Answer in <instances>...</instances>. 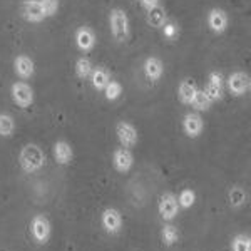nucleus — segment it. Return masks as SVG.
<instances>
[{
  "label": "nucleus",
  "instance_id": "6e6552de",
  "mask_svg": "<svg viewBox=\"0 0 251 251\" xmlns=\"http://www.w3.org/2000/svg\"><path fill=\"white\" fill-rule=\"evenodd\" d=\"M20 14L27 22L32 24H39L46 19V14H44L39 0H24L22 5H20Z\"/></svg>",
  "mask_w": 251,
  "mask_h": 251
},
{
  "label": "nucleus",
  "instance_id": "f03ea898",
  "mask_svg": "<svg viewBox=\"0 0 251 251\" xmlns=\"http://www.w3.org/2000/svg\"><path fill=\"white\" fill-rule=\"evenodd\" d=\"M111 34L117 42H126L129 39V17L123 9H112L109 14Z\"/></svg>",
  "mask_w": 251,
  "mask_h": 251
},
{
  "label": "nucleus",
  "instance_id": "0eeeda50",
  "mask_svg": "<svg viewBox=\"0 0 251 251\" xmlns=\"http://www.w3.org/2000/svg\"><path fill=\"white\" fill-rule=\"evenodd\" d=\"M159 214L164 221H173L179 213V204H177V198L173 193H164L159 198V204H157Z\"/></svg>",
  "mask_w": 251,
  "mask_h": 251
},
{
  "label": "nucleus",
  "instance_id": "aec40b11",
  "mask_svg": "<svg viewBox=\"0 0 251 251\" xmlns=\"http://www.w3.org/2000/svg\"><path fill=\"white\" fill-rule=\"evenodd\" d=\"M89 79H91V84L96 91H104V87H106L109 84V80H111V75H109V72L104 67H94L91 75H89Z\"/></svg>",
  "mask_w": 251,
  "mask_h": 251
},
{
  "label": "nucleus",
  "instance_id": "f3484780",
  "mask_svg": "<svg viewBox=\"0 0 251 251\" xmlns=\"http://www.w3.org/2000/svg\"><path fill=\"white\" fill-rule=\"evenodd\" d=\"M196 92H198V86L194 80L184 79L179 82V87H177V97H179V100L183 104H186V106H191Z\"/></svg>",
  "mask_w": 251,
  "mask_h": 251
},
{
  "label": "nucleus",
  "instance_id": "cd10ccee",
  "mask_svg": "<svg viewBox=\"0 0 251 251\" xmlns=\"http://www.w3.org/2000/svg\"><path fill=\"white\" fill-rule=\"evenodd\" d=\"M104 94H106L107 100H116L119 99L121 94H123V86L116 80H109V84L104 87Z\"/></svg>",
  "mask_w": 251,
  "mask_h": 251
},
{
  "label": "nucleus",
  "instance_id": "ddd939ff",
  "mask_svg": "<svg viewBox=\"0 0 251 251\" xmlns=\"http://www.w3.org/2000/svg\"><path fill=\"white\" fill-rule=\"evenodd\" d=\"M229 25V19L223 9H211L208 14V27L214 34H223Z\"/></svg>",
  "mask_w": 251,
  "mask_h": 251
},
{
  "label": "nucleus",
  "instance_id": "6ab92c4d",
  "mask_svg": "<svg viewBox=\"0 0 251 251\" xmlns=\"http://www.w3.org/2000/svg\"><path fill=\"white\" fill-rule=\"evenodd\" d=\"M146 22L151 27H154V29H161L168 22V14H166L164 7L156 5L152 9H149L148 14H146Z\"/></svg>",
  "mask_w": 251,
  "mask_h": 251
},
{
  "label": "nucleus",
  "instance_id": "7ed1b4c3",
  "mask_svg": "<svg viewBox=\"0 0 251 251\" xmlns=\"http://www.w3.org/2000/svg\"><path fill=\"white\" fill-rule=\"evenodd\" d=\"M226 86H228V91L231 92L233 96H236V97L245 96V94H248L250 89H251V77H250V74H246V72L236 71L228 77Z\"/></svg>",
  "mask_w": 251,
  "mask_h": 251
},
{
  "label": "nucleus",
  "instance_id": "bb28decb",
  "mask_svg": "<svg viewBox=\"0 0 251 251\" xmlns=\"http://www.w3.org/2000/svg\"><path fill=\"white\" fill-rule=\"evenodd\" d=\"M233 251H251V240L248 234H236L231 243Z\"/></svg>",
  "mask_w": 251,
  "mask_h": 251
},
{
  "label": "nucleus",
  "instance_id": "7c9ffc66",
  "mask_svg": "<svg viewBox=\"0 0 251 251\" xmlns=\"http://www.w3.org/2000/svg\"><path fill=\"white\" fill-rule=\"evenodd\" d=\"M139 2H141V5H143L146 10H149V9H152V7L159 5V0H139Z\"/></svg>",
  "mask_w": 251,
  "mask_h": 251
},
{
  "label": "nucleus",
  "instance_id": "f8f14e48",
  "mask_svg": "<svg viewBox=\"0 0 251 251\" xmlns=\"http://www.w3.org/2000/svg\"><path fill=\"white\" fill-rule=\"evenodd\" d=\"M75 46L80 52H91L96 47V34L92 29H89L87 25H82L75 30Z\"/></svg>",
  "mask_w": 251,
  "mask_h": 251
},
{
  "label": "nucleus",
  "instance_id": "c85d7f7f",
  "mask_svg": "<svg viewBox=\"0 0 251 251\" xmlns=\"http://www.w3.org/2000/svg\"><path fill=\"white\" fill-rule=\"evenodd\" d=\"M46 17H54L59 10V0H39Z\"/></svg>",
  "mask_w": 251,
  "mask_h": 251
},
{
  "label": "nucleus",
  "instance_id": "423d86ee",
  "mask_svg": "<svg viewBox=\"0 0 251 251\" xmlns=\"http://www.w3.org/2000/svg\"><path fill=\"white\" fill-rule=\"evenodd\" d=\"M116 134H117V139H119V143L123 148H134L137 144V139H139V136H137V129L134 124L127 123V121H119L116 126Z\"/></svg>",
  "mask_w": 251,
  "mask_h": 251
},
{
  "label": "nucleus",
  "instance_id": "393cba45",
  "mask_svg": "<svg viewBox=\"0 0 251 251\" xmlns=\"http://www.w3.org/2000/svg\"><path fill=\"white\" fill-rule=\"evenodd\" d=\"M15 131L14 117L9 114H0V136L10 137Z\"/></svg>",
  "mask_w": 251,
  "mask_h": 251
},
{
  "label": "nucleus",
  "instance_id": "dca6fc26",
  "mask_svg": "<svg viewBox=\"0 0 251 251\" xmlns=\"http://www.w3.org/2000/svg\"><path fill=\"white\" fill-rule=\"evenodd\" d=\"M144 75L149 80H159L164 74V64L159 57H148L144 60Z\"/></svg>",
  "mask_w": 251,
  "mask_h": 251
},
{
  "label": "nucleus",
  "instance_id": "9d476101",
  "mask_svg": "<svg viewBox=\"0 0 251 251\" xmlns=\"http://www.w3.org/2000/svg\"><path fill=\"white\" fill-rule=\"evenodd\" d=\"M204 129V121L200 112H188L183 117V131L188 137H198Z\"/></svg>",
  "mask_w": 251,
  "mask_h": 251
},
{
  "label": "nucleus",
  "instance_id": "f257e3e1",
  "mask_svg": "<svg viewBox=\"0 0 251 251\" xmlns=\"http://www.w3.org/2000/svg\"><path fill=\"white\" fill-rule=\"evenodd\" d=\"M19 164L24 173L27 174L37 173L46 164V154H44V151L37 144H25L20 149Z\"/></svg>",
  "mask_w": 251,
  "mask_h": 251
},
{
  "label": "nucleus",
  "instance_id": "9b49d317",
  "mask_svg": "<svg viewBox=\"0 0 251 251\" xmlns=\"http://www.w3.org/2000/svg\"><path fill=\"white\" fill-rule=\"evenodd\" d=\"M112 164H114L117 173H127L131 171L132 164H134V156H132L131 149L127 148H117L112 154Z\"/></svg>",
  "mask_w": 251,
  "mask_h": 251
},
{
  "label": "nucleus",
  "instance_id": "2eb2a0df",
  "mask_svg": "<svg viewBox=\"0 0 251 251\" xmlns=\"http://www.w3.org/2000/svg\"><path fill=\"white\" fill-rule=\"evenodd\" d=\"M223 84H225V80H223V75L220 72H211V74H209L204 92L209 96V99H211L213 102L214 100H220L223 97Z\"/></svg>",
  "mask_w": 251,
  "mask_h": 251
},
{
  "label": "nucleus",
  "instance_id": "1a4fd4ad",
  "mask_svg": "<svg viewBox=\"0 0 251 251\" xmlns=\"http://www.w3.org/2000/svg\"><path fill=\"white\" fill-rule=\"evenodd\" d=\"M100 223H102V228L109 234H117L121 231V228H123V216H121V213L116 208H107L102 211Z\"/></svg>",
  "mask_w": 251,
  "mask_h": 251
},
{
  "label": "nucleus",
  "instance_id": "a211bd4d",
  "mask_svg": "<svg viewBox=\"0 0 251 251\" xmlns=\"http://www.w3.org/2000/svg\"><path fill=\"white\" fill-rule=\"evenodd\" d=\"M52 151H54V157L57 161V164L62 166L69 164L72 161V157H74V151H72L71 144L66 143V141H57L54 144V148H52Z\"/></svg>",
  "mask_w": 251,
  "mask_h": 251
},
{
  "label": "nucleus",
  "instance_id": "20e7f679",
  "mask_svg": "<svg viewBox=\"0 0 251 251\" xmlns=\"http://www.w3.org/2000/svg\"><path fill=\"white\" fill-rule=\"evenodd\" d=\"M10 94H12V100L22 109L30 107L32 102H34V91H32V87L29 84L22 82V80L12 84Z\"/></svg>",
  "mask_w": 251,
  "mask_h": 251
},
{
  "label": "nucleus",
  "instance_id": "39448f33",
  "mask_svg": "<svg viewBox=\"0 0 251 251\" xmlns=\"http://www.w3.org/2000/svg\"><path fill=\"white\" fill-rule=\"evenodd\" d=\"M50 231H52L50 221H49V218L46 214H35V216L32 218L30 233H32V238L37 243H40V245L47 243V240L50 238Z\"/></svg>",
  "mask_w": 251,
  "mask_h": 251
},
{
  "label": "nucleus",
  "instance_id": "412c9836",
  "mask_svg": "<svg viewBox=\"0 0 251 251\" xmlns=\"http://www.w3.org/2000/svg\"><path fill=\"white\" fill-rule=\"evenodd\" d=\"M211 104H213V100L209 99V96L204 92V89H198V92H196V96H194L191 106L196 109V111L201 112V111H209Z\"/></svg>",
  "mask_w": 251,
  "mask_h": 251
},
{
  "label": "nucleus",
  "instance_id": "4be33fe9",
  "mask_svg": "<svg viewBox=\"0 0 251 251\" xmlns=\"http://www.w3.org/2000/svg\"><path fill=\"white\" fill-rule=\"evenodd\" d=\"M161 238L166 246H173L174 243L179 241V231L174 225H164L163 231H161Z\"/></svg>",
  "mask_w": 251,
  "mask_h": 251
},
{
  "label": "nucleus",
  "instance_id": "5701e85b",
  "mask_svg": "<svg viewBox=\"0 0 251 251\" xmlns=\"http://www.w3.org/2000/svg\"><path fill=\"white\" fill-rule=\"evenodd\" d=\"M92 69H94V66H92L91 59L79 57L77 62H75V75H77L79 79H87L89 75H91Z\"/></svg>",
  "mask_w": 251,
  "mask_h": 251
},
{
  "label": "nucleus",
  "instance_id": "b1692460",
  "mask_svg": "<svg viewBox=\"0 0 251 251\" xmlns=\"http://www.w3.org/2000/svg\"><path fill=\"white\" fill-rule=\"evenodd\" d=\"M229 206L231 208H241L243 204L246 203V191L243 188H240V186H234V188H231V191H229Z\"/></svg>",
  "mask_w": 251,
  "mask_h": 251
},
{
  "label": "nucleus",
  "instance_id": "4468645a",
  "mask_svg": "<svg viewBox=\"0 0 251 251\" xmlns=\"http://www.w3.org/2000/svg\"><path fill=\"white\" fill-rule=\"evenodd\" d=\"M14 71L15 74L19 75L20 79H30L35 72V66H34V60H32L29 55L25 54H20L15 57L14 60Z\"/></svg>",
  "mask_w": 251,
  "mask_h": 251
},
{
  "label": "nucleus",
  "instance_id": "c756f323",
  "mask_svg": "<svg viewBox=\"0 0 251 251\" xmlns=\"http://www.w3.org/2000/svg\"><path fill=\"white\" fill-rule=\"evenodd\" d=\"M163 27H164V35H166V37H168V39H173L174 35H176V32H177V27L174 25V24H169V22H166Z\"/></svg>",
  "mask_w": 251,
  "mask_h": 251
},
{
  "label": "nucleus",
  "instance_id": "a878e982",
  "mask_svg": "<svg viewBox=\"0 0 251 251\" xmlns=\"http://www.w3.org/2000/svg\"><path fill=\"white\" fill-rule=\"evenodd\" d=\"M194 201H196V193H194L193 189H183V191L179 193V198H177V204L183 209L191 208L194 204Z\"/></svg>",
  "mask_w": 251,
  "mask_h": 251
}]
</instances>
